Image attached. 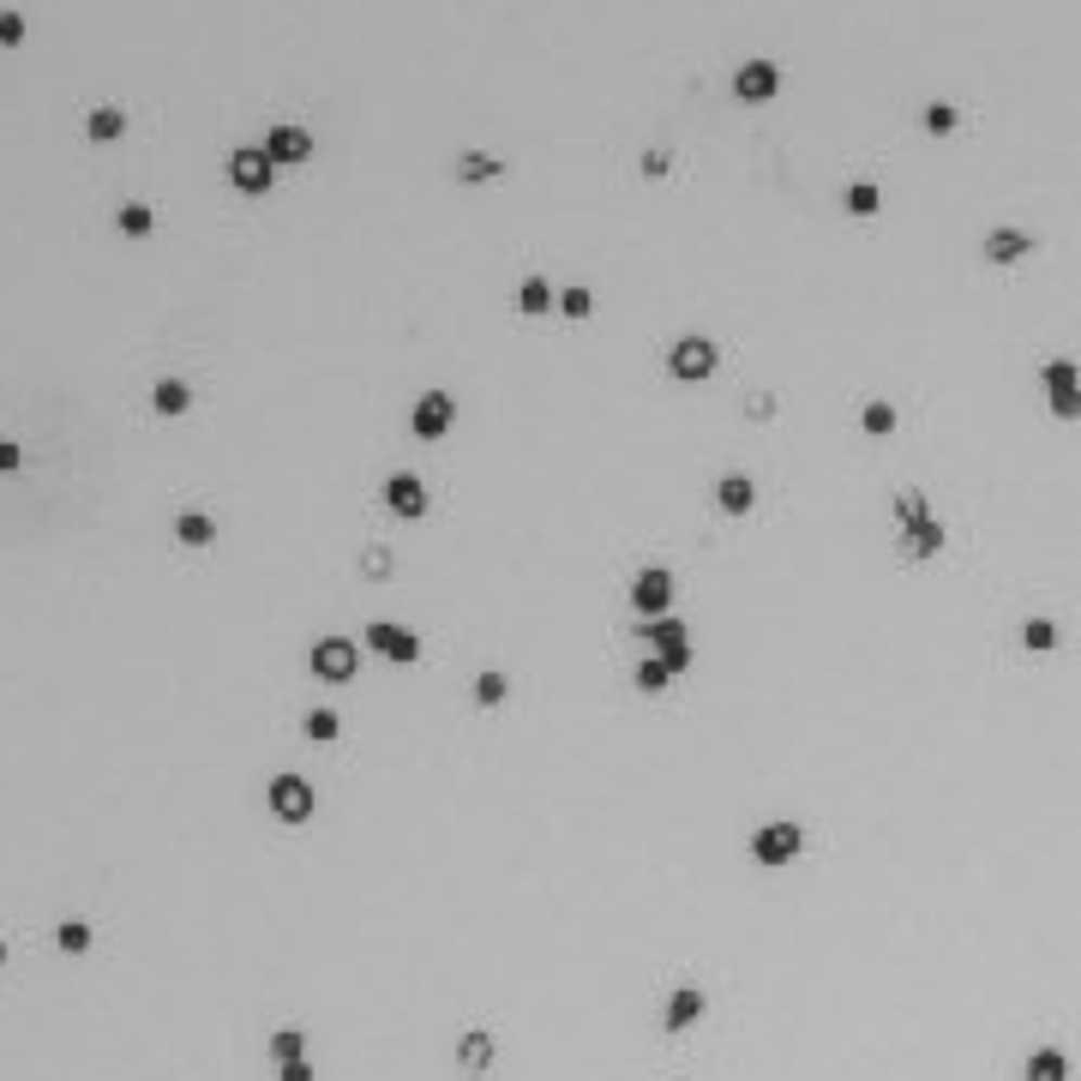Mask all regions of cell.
<instances>
[{"label":"cell","instance_id":"obj_1","mask_svg":"<svg viewBox=\"0 0 1081 1081\" xmlns=\"http://www.w3.org/2000/svg\"><path fill=\"white\" fill-rule=\"evenodd\" d=\"M896 553L901 559H938L943 553V523L938 511H931V499L919 493V487H901L896 493Z\"/></svg>","mask_w":1081,"mask_h":1081},{"label":"cell","instance_id":"obj_2","mask_svg":"<svg viewBox=\"0 0 1081 1081\" xmlns=\"http://www.w3.org/2000/svg\"><path fill=\"white\" fill-rule=\"evenodd\" d=\"M721 366V349L709 337H679L673 349H667V373L679 378V385H704V378H716Z\"/></svg>","mask_w":1081,"mask_h":1081},{"label":"cell","instance_id":"obj_3","mask_svg":"<svg viewBox=\"0 0 1081 1081\" xmlns=\"http://www.w3.org/2000/svg\"><path fill=\"white\" fill-rule=\"evenodd\" d=\"M265 806H271L276 823H307L313 818V782L307 775H271V787H265Z\"/></svg>","mask_w":1081,"mask_h":1081},{"label":"cell","instance_id":"obj_4","mask_svg":"<svg viewBox=\"0 0 1081 1081\" xmlns=\"http://www.w3.org/2000/svg\"><path fill=\"white\" fill-rule=\"evenodd\" d=\"M799 847H806V829H799V823H763V829L751 835V860L769 865V872H782V865L799 860Z\"/></svg>","mask_w":1081,"mask_h":1081},{"label":"cell","instance_id":"obj_5","mask_svg":"<svg viewBox=\"0 0 1081 1081\" xmlns=\"http://www.w3.org/2000/svg\"><path fill=\"white\" fill-rule=\"evenodd\" d=\"M1040 385H1045V397H1052V415H1064V421H1076L1081 415V366L1076 361H1045L1040 366Z\"/></svg>","mask_w":1081,"mask_h":1081},{"label":"cell","instance_id":"obj_6","mask_svg":"<svg viewBox=\"0 0 1081 1081\" xmlns=\"http://www.w3.org/2000/svg\"><path fill=\"white\" fill-rule=\"evenodd\" d=\"M229 181H235V193H247V198H265V193H271L276 163L265 157V144H241L235 157H229Z\"/></svg>","mask_w":1081,"mask_h":1081},{"label":"cell","instance_id":"obj_7","mask_svg":"<svg viewBox=\"0 0 1081 1081\" xmlns=\"http://www.w3.org/2000/svg\"><path fill=\"white\" fill-rule=\"evenodd\" d=\"M451 421H456V397L451 391H427L415 409H409V433L427 439V445H439L445 433H451Z\"/></svg>","mask_w":1081,"mask_h":1081},{"label":"cell","instance_id":"obj_8","mask_svg":"<svg viewBox=\"0 0 1081 1081\" xmlns=\"http://www.w3.org/2000/svg\"><path fill=\"white\" fill-rule=\"evenodd\" d=\"M631 607H638L643 619H661V613L673 607V571H667V565H643V571L631 577Z\"/></svg>","mask_w":1081,"mask_h":1081},{"label":"cell","instance_id":"obj_9","mask_svg":"<svg viewBox=\"0 0 1081 1081\" xmlns=\"http://www.w3.org/2000/svg\"><path fill=\"white\" fill-rule=\"evenodd\" d=\"M366 649L385 655V661H397V667H415L421 661V638H415V631H403V626H391V619H373V626H366Z\"/></svg>","mask_w":1081,"mask_h":1081},{"label":"cell","instance_id":"obj_10","mask_svg":"<svg viewBox=\"0 0 1081 1081\" xmlns=\"http://www.w3.org/2000/svg\"><path fill=\"white\" fill-rule=\"evenodd\" d=\"M355 667H361V649H355L349 638H319L313 643V673L331 679V685H349Z\"/></svg>","mask_w":1081,"mask_h":1081},{"label":"cell","instance_id":"obj_11","mask_svg":"<svg viewBox=\"0 0 1081 1081\" xmlns=\"http://www.w3.org/2000/svg\"><path fill=\"white\" fill-rule=\"evenodd\" d=\"M775 91H782V66L775 61H745L739 73H733V96H739V103H769Z\"/></svg>","mask_w":1081,"mask_h":1081},{"label":"cell","instance_id":"obj_12","mask_svg":"<svg viewBox=\"0 0 1081 1081\" xmlns=\"http://www.w3.org/2000/svg\"><path fill=\"white\" fill-rule=\"evenodd\" d=\"M385 505H391V517H403V523L427 517V487H421V475L397 469L391 481H385Z\"/></svg>","mask_w":1081,"mask_h":1081},{"label":"cell","instance_id":"obj_13","mask_svg":"<svg viewBox=\"0 0 1081 1081\" xmlns=\"http://www.w3.org/2000/svg\"><path fill=\"white\" fill-rule=\"evenodd\" d=\"M265 157H271L276 169H283V163L295 169V163L313 157V132H307V127H271V132H265Z\"/></svg>","mask_w":1081,"mask_h":1081},{"label":"cell","instance_id":"obj_14","mask_svg":"<svg viewBox=\"0 0 1081 1081\" xmlns=\"http://www.w3.org/2000/svg\"><path fill=\"white\" fill-rule=\"evenodd\" d=\"M704 1009H709V998L697 986H679L673 998H667V1009H661V1028L667 1033H685L691 1021H704Z\"/></svg>","mask_w":1081,"mask_h":1081},{"label":"cell","instance_id":"obj_15","mask_svg":"<svg viewBox=\"0 0 1081 1081\" xmlns=\"http://www.w3.org/2000/svg\"><path fill=\"white\" fill-rule=\"evenodd\" d=\"M1028 253H1033L1028 229H991L986 235V259L991 265H1016V259H1028Z\"/></svg>","mask_w":1081,"mask_h":1081},{"label":"cell","instance_id":"obj_16","mask_svg":"<svg viewBox=\"0 0 1081 1081\" xmlns=\"http://www.w3.org/2000/svg\"><path fill=\"white\" fill-rule=\"evenodd\" d=\"M643 638H649V649H655V655H679V649H691L685 619H673V613H661V619H643Z\"/></svg>","mask_w":1081,"mask_h":1081},{"label":"cell","instance_id":"obj_17","mask_svg":"<svg viewBox=\"0 0 1081 1081\" xmlns=\"http://www.w3.org/2000/svg\"><path fill=\"white\" fill-rule=\"evenodd\" d=\"M716 505L728 511V517H745V511L757 505V487H751V475H739V469H733V475H721V481H716Z\"/></svg>","mask_w":1081,"mask_h":1081},{"label":"cell","instance_id":"obj_18","mask_svg":"<svg viewBox=\"0 0 1081 1081\" xmlns=\"http://www.w3.org/2000/svg\"><path fill=\"white\" fill-rule=\"evenodd\" d=\"M151 409H157V415H186V409H193V385H186V378H157V385H151Z\"/></svg>","mask_w":1081,"mask_h":1081},{"label":"cell","instance_id":"obj_19","mask_svg":"<svg viewBox=\"0 0 1081 1081\" xmlns=\"http://www.w3.org/2000/svg\"><path fill=\"white\" fill-rule=\"evenodd\" d=\"M120 132H127V108L103 103V108H91V115H85V139H91V144H115Z\"/></svg>","mask_w":1081,"mask_h":1081},{"label":"cell","instance_id":"obj_20","mask_svg":"<svg viewBox=\"0 0 1081 1081\" xmlns=\"http://www.w3.org/2000/svg\"><path fill=\"white\" fill-rule=\"evenodd\" d=\"M175 541H181V548H210V541H217V517H210V511H181V517H175Z\"/></svg>","mask_w":1081,"mask_h":1081},{"label":"cell","instance_id":"obj_21","mask_svg":"<svg viewBox=\"0 0 1081 1081\" xmlns=\"http://www.w3.org/2000/svg\"><path fill=\"white\" fill-rule=\"evenodd\" d=\"M499 175H505V157H487V151H463V157H456V181L463 186L499 181Z\"/></svg>","mask_w":1081,"mask_h":1081},{"label":"cell","instance_id":"obj_22","mask_svg":"<svg viewBox=\"0 0 1081 1081\" xmlns=\"http://www.w3.org/2000/svg\"><path fill=\"white\" fill-rule=\"evenodd\" d=\"M115 229H120L127 241H144L151 229H157V210L144 205V198H127V205L115 210Z\"/></svg>","mask_w":1081,"mask_h":1081},{"label":"cell","instance_id":"obj_23","mask_svg":"<svg viewBox=\"0 0 1081 1081\" xmlns=\"http://www.w3.org/2000/svg\"><path fill=\"white\" fill-rule=\"evenodd\" d=\"M265 1057H271L276 1069H283V1064H300V1057H307V1033H300V1028H276L271 1040H265Z\"/></svg>","mask_w":1081,"mask_h":1081},{"label":"cell","instance_id":"obj_24","mask_svg":"<svg viewBox=\"0 0 1081 1081\" xmlns=\"http://www.w3.org/2000/svg\"><path fill=\"white\" fill-rule=\"evenodd\" d=\"M456 1064H463V1069H487V1064H493V1033L469 1028L463 1040H456Z\"/></svg>","mask_w":1081,"mask_h":1081},{"label":"cell","instance_id":"obj_25","mask_svg":"<svg viewBox=\"0 0 1081 1081\" xmlns=\"http://www.w3.org/2000/svg\"><path fill=\"white\" fill-rule=\"evenodd\" d=\"M1028 1081H1069V1057L1057 1052V1045H1040V1052L1028 1057Z\"/></svg>","mask_w":1081,"mask_h":1081},{"label":"cell","instance_id":"obj_26","mask_svg":"<svg viewBox=\"0 0 1081 1081\" xmlns=\"http://www.w3.org/2000/svg\"><path fill=\"white\" fill-rule=\"evenodd\" d=\"M548 307H553V283H548V276H523V288H517V313H548Z\"/></svg>","mask_w":1081,"mask_h":1081},{"label":"cell","instance_id":"obj_27","mask_svg":"<svg viewBox=\"0 0 1081 1081\" xmlns=\"http://www.w3.org/2000/svg\"><path fill=\"white\" fill-rule=\"evenodd\" d=\"M300 733H307V739H313V745H331V739H337V733H343V716H337V709H307V721H300Z\"/></svg>","mask_w":1081,"mask_h":1081},{"label":"cell","instance_id":"obj_28","mask_svg":"<svg viewBox=\"0 0 1081 1081\" xmlns=\"http://www.w3.org/2000/svg\"><path fill=\"white\" fill-rule=\"evenodd\" d=\"M505 697H511V679L499 673V667H487V673L475 679V704H481V709H499Z\"/></svg>","mask_w":1081,"mask_h":1081},{"label":"cell","instance_id":"obj_29","mask_svg":"<svg viewBox=\"0 0 1081 1081\" xmlns=\"http://www.w3.org/2000/svg\"><path fill=\"white\" fill-rule=\"evenodd\" d=\"M860 427L872 433V439H889V433H896V403H865L860 409Z\"/></svg>","mask_w":1081,"mask_h":1081},{"label":"cell","instance_id":"obj_30","mask_svg":"<svg viewBox=\"0 0 1081 1081\" xmlns=\"http://www.w3.org/2000/svg\"><path fill=\"white\" fill-rule=\"evenodd\" d=\"M877 205H884V193H877L872 181H853V186H847V210H853V217H877Z\"/></svg>","mask_w":1081,"mask_h":1081},{"label":"cell","instance_id":"obj_31","mask_svg":"<svg viewBox=\"0 0 1081 1081\" xmlns=\"http://www.w3.org/2000/svg\"><path fill=\"white\" fill-rule=\"evenodd\" d=\"M54 943H61L66 955H85V950H91V925H85V919H66L61 931H54Z\"/></svg>","mask_w":1081,"mask_h":1081},{"label":"cell","instance_id":"obj_32","mask_svg":"<svg viewBox=\"0 0 1081 1081\" xmlns=\"http://www.w3.org/2000/svg\"><path fill=\"white\" fill-rule=\"evenodd\" d=\"M1021 643H1028L1033 655L1057 649V626H1052V619H1028V626H1021Z\"/></svg>","mask_w":1081,"mask_h":1081},{"label":"cell","instance_id":"obj_33","mask_svg":"<svg viewBox=\"0 0 1081 1081\" xmlns=\"http://www.w3.org/2000/svg\"><path fill=\"white\" fill-rule=\"evenodd\" d=\"M559 313H565V319H589V313H595V295H589V288H565V295H559Z\"/></svg>","mask_w":1081,"mask_h":1081},{"label":"cell","instance_id":"obj_34","mask_svg":"<svg viewBox=\"0 0 1081 1081\" xmlns=\"http://www.w3.org/2000/svg\"><path fill=\"white\" fill-rule=\"evenodd\" d=\"M919 120H925V132H938V139H943V132H955V120H962V115H955L950 103H931Z\"/></svg>","mask_w":1081,"mask_h":1081},{"label":"cell","instance_id":"obj_35","mask_svg":"<svg viewBox=\"0 0 1081 1081\" xmlns=\"http://www.w3.org/2000/svg\"><path fill=\"white\" fill-rule=\"evenodd\" d=\"M18 42H25V18L13 7H0V49H18Z\"/></svg>","mask_w":1081,"mask_h":1081},{"label":"cell","instance_id":"obj_36","mask_svg":"<svg viewBox=\"0 0 1081 1081\" xmlns=\"http://www.w3.org/2000/svg\"><path fill=\"white\" fill-rule=\"evenodd\" d=\"M361 571L373 577V583H385V577H391V553H385V548H366V553H361Z\"/></svg>","mask_w":1081,"mask_h":1081},{"label":"cell","instance_id":"obj_37","mask_svg":"<svg viewBox=\"0 0 1081 1081\" xmlns=\"http://www.w3.org/2000/svg\"><path fill=\"white\" fill-rule=\"evenodd\" d=\"M667 679H673V673H667V667L655 661V655H649V661L638 667V691H667Z\"/></svg>","mask_w":1081,"mask_h":1081},{"label":"cell","instance_id":"obj_38","mask_svg":"<svg viewBox=\"0 0 1081 1081\" xmlns=\"http://www.w3.org/2000/svg\"><path fill=\"white\" fill-rule=\"evenodd\" d=\"M13 469H25V445H18V439H0V475H13Z\"/></svg>","mask_w":1081,"mask_h":1081},{"label":"cell","instance_id":"obj_39","mask_svg":"<svg viewBox=\"0 0 1081 1081\" xmlns=\"http://www.w3.org/2000/svg\"><path fill=\"white\" fill-rule=\"evenodd\" d=\"M276 1081H313V1064H307V1057H300V1064H283V1069H276Z\"/></svg>","mask_w":1081,"mask_h":1081},{"label":"cell","instance_id":"obj_40","mask_svg":"<svg viewBox=\"0 0 1081 1081\" xmlns=\"http://www.w3.org/2000/svg\"><path fill=\"white\" fill-rule=\"evenodd\" d=\"M643 175H649V181H661V175H667V151H649V157H643Z\"/></svg>","mask_w":1081,"mask_h":1081},{"label":"cell","instance_id":"obj_41","mask_svg":"<svg viewBox=\"0 0 1081 1081\" xmlns=\"http://www.w3.org/2000/svg\"><path fill=\"white\" fill-rule=\"evenodd\" d=\"M0 967H7V943H0Z\"/></svg>","mask_w":1081,"mask_h":1081}]
</instances>
